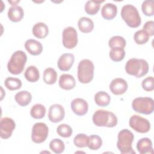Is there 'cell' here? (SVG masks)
I'll return each instance as SVG.
<instances>
[{"label":"cell","mask_w":154,"mask_h":154,"mask_svg":"<svg viewBox=\"0 0 154 154\" xmlns=\"http://www.w3.org/2000/svg\"><path fill=\"white\" fill-rule=\"evenodd\" d=\"M73 143L78 147H85L89 144V137L85 134H79L75 137Z\"/></svg>","instance_id":"cell-34"},{"label":"cell","mask_w":154,"mask_h":154,"mask_svg":"<svg viewBox=\"0 0 154 154\" xmlns=\"http://www.w3.org/2000/svg\"><path fill=\"white\" fill-rule=\"evenodd\" d=\"M75 61V57L72 54L65 53L62 54L59 58L57 66L61 71L69 70Z\"/></svg>","instance_id":"cell-15"},{"label":"cell","mask_w":154,"mask_h":154,"mask_svg":"<svg viewBox=\"0 0 154 154\" xmlns=\"http://www.w3.org/2000/svg\"><path fill=\"white\" fill-rule=\"evenodd\" d=\"M125 51L124 48H111L109 51V57L111 59L116 62H119L123 60L125 56Z\"/></svg>","instance_id":"cell-30"},{"label":"cell","mask_w":154,"mask_h":154,"mask_svg":"<svg viewBox=\"0 0 154 154\" xmlns=\"http://www.w3.org/2000/svg\"><path fill=\"white\" fill-rule=\"evenodd\" d=\"M79 30L84 33H88L93 31L94 28L93 21L87 17H81L78 22Z\"/></svg>","instance_id":"cell-23"},{"label":"cell","mask_w":154,"mask_h":154,"mask_svg":"<svg viewBox=\"0 0 154 154\" xmlns=\"http://www.w3.org/2000/svg\"><path fill=\"white\" fill-rule=\"evenodd\" d=\"M129 124L133 129L139 133H147L150 129L149 121L138 115L132 116L129 119Z\"/></svg>","instance_id":"cell-9"},{"label":"cell","mask_w":154,"mask_h":154,"mask_svg":"<svg viewBox=\"0 0 154 154\" xmlns=\"http://www.w3.org/2000/svg\"><path fill=\"white\" fill-rule=\"evenodd\" d=\"M71 108L77 116L85 114L88 109V105L86 100L82 98H76L71 102Z\"/></svg>","instance_id":"cell-14"},{"label":"cell","mask_w":154,"mask_h":154,"mask_svg":"<svg viewBox=\"0 0 154 154\" xmlns=\"http://www.w3.org/2000/svg\"><path fill=\"white\" fill-rule=\"evenodd\" d=\"M149 34L144 30H138L134 35V41L138 45H144L147 43L149 39Z\"/></svg>","instance_id":"cell-33"},{"label":"cell","mask_w":154,"mask_h":154,"mask_svg":"<svg viewBox=\"0 0 154 154\" xmlns=\"http://www.w3.org/2000/svg\"><path fill=\"white\" fill-rule=\"evenodd\" d=\"M25 48L26 50L32 55H40L43 51L42 43L34 39L27 40L25 43Z\"/></svg>","instance_id":"cell-16"},{"label":"cell","mask_w":154,"mask_h":154,"mask_svg":"<svg viewBox=\"0 0 154 154\" xmlns=\"http://www.w3.org/2000/svg\"><path fill=\"white\" fill-rule=\"evenodd\" d=\"M24 76L28 81L30 82H35L39 79L40 73L35 66H30L26 68Z\"/></svg>","instance_id":"cell-25"},{"label":"cell","mask_w":154,"mask_h":154,"mask_svg":"<svg viewBox=\"0 0 154 154\" xmlns=\"http://www.w3.org/2000/svg\"><path fill=\"white\" fill-rule=\"evenodd\" d=\"M48 133L49 129L45 123L42 122L36 123L32 128V141L35 143H42L46 140Z\"/></svg>","instance_id":"cell-8"},{"label":"cell","mask_w":154,"mask_h":154,"mask_svg":"<svg viewBox=\"0 0 154 154\" xmlns=\"http://www.w3.org/2000/svg\"><path fill=\"white\" fill-rule=\"evenodd\" d=\"M43 79L44 82L47 84L51 85L55 84L57 79V73L53 68L48 67L43 72Z\"/></svg>","instance_id":"cell-26"},{"label":"cell","mask_w":154,"mask_h":154,"mask_svg":"<svg viewBox=\"0 0 154 154\" xmlns=\"http://www.w3.org/2000/svg\"><path fill=\"white\" fill-rule=\"evenodd\" d=\"M60 87L66 90H70L76 85V81L74 77L69 74H63L59 79Z\"/></svg>","instance_id":"cell-19"},{"label":"cell","mask_w":154,"mask_h":154,"mask_svg":"<svg viewBox=\"0 0 154 154\" xmlns=\"http://www.w3.org/2000/svg\"><path fill=\"white\" fill-rule=\"evenodd\" d=\"M32 32L35 37L38 38H44L48 35L49 29L45 23L38 22L33 26Z\"/></svg>","instance_id":"cell-21"},{"label":"cell","mask_w":154,"mask_h":154,"mask_svg":"<svg viewBox=\"0 0 154 154\" xmlns=\"http://www.w3.org/2000/svg\"><path fill=\"white\" fill-rule=\"evenodd\" d=\"M126 40L122 36L115 35L112 37L108 42V45L111 48H124L126 46Z\"/></svg>","instance_id":"cell-32"},{"label":"cell","mask_w":154,"mask_h":154,"mask_svg":"<svg viewBox=\"0 0 154 154\" xmlns=\"http://www.w3.org/2000/svg\"><path fill=\"white\" fill-rule=\"evenodd\" d=\"M94 66L93 62L88 59L81 60L78 66V78L80 82L88 84L93 79Z\"/></svg>","instance_id":"cell-6"},{"label":"cell","mask_w":154,"mask_h":154,"mask_svg":"<svg viewBox=\"0 0 154 154\" xmlns=\"http://www.w3.org/2000/svg\"><path fill=\"white\" fill-rule=\"evenodd\" d=\"M132 109L137 112L143 114H150L154 109L153 99L149 97H138L132 102Z\"/></svg>","instance_id":"cell-7"},{"label":"cell","mask_w":154,"mask_h":154,"mask_svg":"<svg viewBox=\"0 0 154 154\" xmlns=\"http://www.w3.org/2000/svg\"><path fill=\"white\" fill-rule=\"evenodd\" d=\"M27 61V56L22 51L14 52L7 63V69L10 73L13 75L21 73Z\"/></svg>","instance_id":"cell-4"},{"label":"cell","mask_w":154,"mask_h":154,"mask_svg":"<svg viewBox=\"0 0 154 154\" xmlns=\"http://www.w3.org/2000/svg\"><path fill=\"white\" fill-rule=\"evenodd\" d=\"M104 1H88L85 5V11L90 15L96 14L99 10L100 4Z\"/></svg>","instance_id":"cell-27"},{"label":"cell","mask_w":154,"mask_h":154,"mask_svg":"<svg viewBox=\"0 0 154 154\" xmlns=\"http://www.w3.org/2000/svg\"><path fill=\"white\" fill-rule=\"evenodd\" d=\"M125 70L128 74L135 76L136 78H141L147 73L149 64L143 59L131 58L127 61Z\"/></svg>","instance_id":"cell-3"},{"label":"cell","mask_w":154,"mask_h":154,"mask_svg":"<svg viewBox=\"0 0 154 154\" xmlns=\"http://www.w3.org/2000/svg\"><path fill=\"white\" fill-rule=\"evenodd\" d=\"M102 144V138L97 135H91L89 136V144L88 147L93 150H98Z\"/></svg>","instance_id":"cell-35"},{"label":"cell","mask_w":154,"mask_h":154,"mask_svg":"<svg viewBox=\"0 0 154 154\" xmlns=\"http://www.w3.org/2000/svg\"><path fill=\"white\" fill-rule=\"evenodd\" d=\"M142 87L147 91H151L154 89V79L153 76H149L142 81Z\"/></svg>","instance_id":"cell-38"},{"label":"cell","mask_w":154,"mask_h":154,"mask_svg":"<svg viewBox=\"0 0 154 154\" xmlns=\"http://www.w3.org/2000/svg\"><path fill=\"white\" fill-rule=\"evenodd\" d=\"M128 87V85L126 81L120 78H114L109 84V89L115 95L124 94L126 91Z\"/></svg>","instance_id":"cell-13"},{"label":"cell","mask_w":154,"mask_h":154,"mask_svg":"<svg viewBox=\"0 0 154 154\" xmlns=\"http://www.w3.org/2000/svg\"><path fill=\"white\" fill-rule=\"evenodd\" d=\"M49 147L54 153L59 154L64 152L65 149V145L61 140L59 138H55L51 141L49 143Z\"/></svg>","instance_id":"cell-31"},{"label":"cell","mask_w":154,"mask_h":154,"mask_svg":"<svg viewBox=\"0 0 154 154\" xmlns=\"http://www.w3.org/2000/svg\"><path fill=\"white\" fill-rule=\"evenodd\" d=\"M8 19L14 22H18L20 21L24 15L23 8L18 5H12L9 8L8 11Z\"/></svg>","instance_id":"cell-20"},{"label":"cell","mask_w":154,"mask_h":154,"mask_svg":"<svg viewBox=\"0 0 154 154\" xmlns=\"http://www.w3.org/2000/svg\"><path fill=\"white\" fill-rule=\"evenodd\" d=\"M4 85L7 89L11 91H13L20 88L22 83L21 80L19 78L8 77L5 80Z\"/></svg>","instance_id":"cell-29"},{"label":"cell","mask_w":154,"mask_h":154,"mask_svg":"<svg viewBox=\"0 0 154 154\" xmlns=\"http://www.w3.org/2000/svg\"><path fill=\"white\" fill-rule=\"evenodd\" d=\"M137 149L140 154L153 153L152 142L149 138H143L138 141Z\"/></svg>","instance_id":"cell-17"},{"label":"cell","mask_w":154,"mask_h":154,"mask_svg":"<svg viewBox=\"0 0 154 154\" xmlns=\"http://www.w3.org/2000/svg\"><path fill=\"white\" fill-rule=\"evenodd\" d=\"M65 116V111L63 106L60 104H54L49 109L48 118L53 123H58L63 120Z\"/></svg>","instance_id":"cell-12"},{"label":"cell","mask_w":154,"mask_h":154,"mask_svg":"<svg viewBox=\"0 0 154 154\" xmlns=\"http://www.w3.org/2000/svg\"><path fill=\"white\" fill-rule=\"evenodd\" d=\"M143 30L146 31L149 35H153L154 34V22L149 20L146 22L143 26Z\"/></svg>","instance_id":"cell-39"},{"label":"cell","mask_w":154,"mask_h":154,"mask_svg":"<svg viewBox=\"0 0 154 154\" xmlns=\"http://www.w3.org/2000/svg\"><path fill=\"white\" fill-rule=\"evenodd\" d=\"M93 122L97 126L113 128L117 124L116 116L111 111L104 109H98L93 116Z\"/></svg>","instance_id":"cell-2"},{"label":"cell","mask_w":154,"mask_h":154,"mask_svg":"<svg viewBox=\"0 0 154 154\" xmlns=\"http://www.w3.org/2000/svg\"><path fill=\"white\" fill-rule=\"evenodd\" d=\"M57 134L62 137L69 138L70 137L73 132L72 128L67 124H61L57 128Z\"/></svg>","instance_id":"cell-37"},{"label":"cell","mask_w":154,"mask_h":154,"mask_svg":"<svg viewBox=\"0 0 154 154\" xmlns=\"http://www.w3.org/2000/svg\"><path fill=\"white\" fill-rule=\"evenodd\" d=\"M154 2L153 0H146L143 2L141 10L146 16H152L154 14Z\"/></svg>","instance_id":"cell-36"},{"label":"cell","mask_w":154,"mask_h":154,"mask_svg":"<svg viewBox=\"0 0 154 154\" xmlns=\"http://www.w3.org/2000/svg\"><path fill=\"white\" fill-rule=\"evenodd\" d=\"M16 128L14 121L9 117L2 118L0 122V136L3 139L10 138Z\"/></svg>","instance_id":"cell-11"},{"label":"cell","mask_w":154,"mask_h":154,"mask_svg":"<svg viewBox=\"0 0 154 154\" xmlns=\"http://www.w3.org/2000/svg\"><path fill=\"white\" fill-rule=\"evenodd\" d=\"M121 16L129 27L137 28L141 24V19L138 11L132 5H125L121 10Z\"/></svg>","instance_id":"cell-5"},{"label":"cell","mask_w":154,"mask_h":154,"mask_svg":"<svg viewBox=\"0 0 154 154\" xmlns=\"http://www.w3.org/2000/svg\"><path fill=\"white\" fill-rule=\"evenodd\" d=\"M63 44L67 49L74 48L78 43V33L76 29L72 26H68L63 31Z\"/></svg>","instance_id":"cell-10"},{"label":"cell","mask_w":154,"mask_h":154,"mask_svg":"<svg viewBox=\"0 0 154 154\" xmlns=\"http://www.w3.org/2000/svg\"><path fill=\"white\" fill-rule=\"evenodd\" d=\"M117 7L112 3H106L103 5L101 9L102 16L106 20H112L117 15Z\"/></svg>","instance_id":"cell-18"},{"label":"cell","mask_w":154,"mask_h":154,"mask_svg":"<svg viewBox=\"0 0 154 154\" xmlns=\"http://www.w3.org/2000/svg\"><path fill=\"white\" fill-rule=\"evenodd\" d=\"M14 99L16 102L20 106H26L31 102L32 96L29 91L23 90L17 92L14 96Z\"/></svg>","instance_id":"cell-22"},{"label":"cell","mask_w":154,"mask_h":154,"mask_svg":"<svg viewBox=\"0 0 154 154\" xmlns=\"http://www.w3.org/2000/svg\"><path fill=\"white\" fill-rule=\"evenodd\" d=\"M46 111V108L44 105L37 103L32 106L30 111V115L34 119H40L45 117Z\"/></svg>","instance_id":"cell-28"},{"label":"cell","mask_w":154,"mask_h":154,"mask_svg":"<svg viewBox=\"0 0 154 154\" xmlns=\"http://www.w3.org/2000/svg\"><path fill=\"white\" fill-rule=\"evenodd\" d=\"M110 96L105 91H98L94 95L95 103L99 106L103 107L108 106L110 102Z\"/></svg>","instance_id":"cell-24"},{"label":"cell","mask_w":154,"mask_h":154,"mask_svg":"<svg viewBox=\"0 0 154 154\" xmlns=\"http://www.w3.org/2000/svg\"><path fill=\"white\" fill-rule=\"evenodd\" d=\"M134 138L133 133L128 129H122L119 132L117 147L122 154H135L132 146Z\"/></svg>","instance_id":"cell-1"}]
</instances>
